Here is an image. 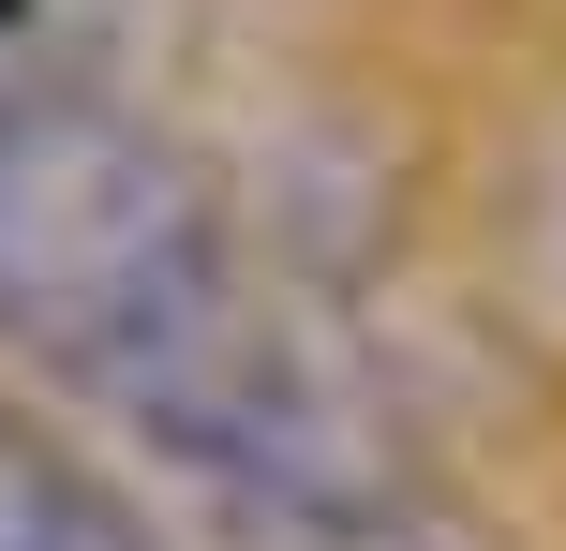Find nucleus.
Listing matches in <instances>:
<instances>
[{
	"instance_id": "obj_1",
	"label": "nucleus",
	"mask_w": 566,
	"mask_h": 551,
	"mask_svg": "<svg viewBox=\"0 0 566 551\" xmlns=\"http://www.w3.org/2000/svg\"><path fill=\"white\" fill-rule=\"evenodd\" d=\"M0 551H149V522H135V492L90 477L60 433L0 417Z\"/></svg>"
}]
</instances>
